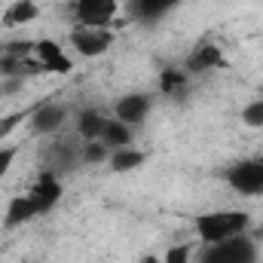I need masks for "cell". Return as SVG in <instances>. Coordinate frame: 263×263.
Masks as SVG:
<instances>
[{
	"mask_svg": "<svg viewBox=\"0 0 263 263\" xmlns=\"http://www.w3.org/2000/svg\"><path fill=\"white\" fill-rule=\"evenodd\" d=\"M248 227H251V214L242 208H217V211H205L193 217V230L202 245L227 242L233 236L248 233Z\"/></svg>",
	"mask_w": 263,
	"mask_h": 263,
	"instance_id": "cell-1",
	"label": "cell"
},
{
	"mask_svg": "<svg viewBox=\"0 0 263 263\" xmlns=\"http://www.w3.org/2000/svg\"><path fill=\"white\" fill-rule=\"evenodd\" d=\"M257 242L242 233V236H233L227 242H214V245H205L202 254H199V263H257Z\"/></svg>",
	"mask_w": 263,
	"mask_h": 263,
	"instance_id": "cell-2",
	"label": "cell"
},
{
	"mask_svg": "<svg viewBox=\"0 0 263 263\" xmlns=\"http://www.w3.org/2000/svg\"><path fill=\"white\" fill-rule=\"evenodd\" d=\"M67 40H70V49L80 59H98L117 43V31L104 28V25H73Z\"/></svg>",
	"mask_w": 263,
	"mask_h": 263,
	"instance_id": "cell-3",
	"label": "cell"
},
{
	"mask_svg": "<svg viewBox=\"0 0 263 263\" xmlns=\"http://www.w3.org/2000/svg\"><path fill=\"white\" fill-rule=\"evenodd\" d=\"M223 181L230 184L233 193L245 199H260L263 196V156H248L233 162L223 172Z\"/></svg>",
	"mask_w": 263,
	"mask_h": 263,
	"instance_id": "cell-4",
	"label": "cell"
},
{
	"mask_svg": "<svg viewBox=\"0 0 263 263\" xmlns=\"http://www.w3.org/2000/svg\"><path fill=\"white\" fill-rule=\"evenodd\" d=\"M46 150H43V159H46V168L55 172L59 178H67L70 172H77V165H83L80 159V138L73 132V138H65L62 132L46 138Z\"/></svg>",
	"mask_w": 263,
	"mask_h": 263,
	"instance_id": "cell-5",
	"label": "cell"
},
{
	"mask_svg": "<svg viewBox=\"0 0 263 263\" xmlns=\"http://www.w3.org/2000/svg\"><path fill=\"white\" fill-rule=\"evenodd\" d=\"M227 65L230 62H227L223 49L214 40H199L196 46L187 52V59H184V70L190 77H202V73H211V70H223Z\"/></svg>",
	"mask_w": 263,
	"mask_h": 263,
	"instance_id": "cell-6",
	"label": "cell"
},
{
	"mask_svg": "<svg viewBox=\"0 0 263 263\" xmlns=\"http://www.w3.org/2000/svg\"><path fill=\"white\" fill-rule=\"evenodd\" d=\"M28 196H31V202L37 205L40 217H43V214H49V211L62 202V196H65V178H59L55 172L43 168V172L37 175L34 187L28 190Z\"/></svg>",
	"mask_w": 263,
	"mask_h": 263,
	"instance_id": "cell-7",
	"label": "cell"
},
{
	"mask_svg": "<svg viewBox=\"0 0 263 263\" xmlns=\"http://www.w3.org/2000/svg\"><path fill=\"white\" fill-rule=\"evenodd\" d=\"M67 117H70V110H67L65 104H40V107H34L31 110V117H28V129L34 138H52V135H59V132H65V123Z\"/></svg>",
	"mask_w": 263,
	"mask_h": 263,
	"instance_id": "cell-8",
	"label": "cell"
},
{
	"mask_svg": "<svg viewBox=\"0 0 263 263\" xmlns=\"http://www.w3.org/2000/svg\"><path fill=\"white\" fill-rule=\"evenodd\" d=\"M70 12H73V25H104V28H110L117 12H120V0H73Z\"/></svg>",
	"mask_w": 263,
	"mask_h": 263,
	"instance_id": "cell-9",
	"label": "cell"
},
{
	"mask_svg": "<svg viewBox=\"0 0 263 263\" xmlns=\"http://www.w3.org/2000/svg\"><path fill=\"white\" fill-rule=\"evenodd\" d=\"M150 110H153V98L147 92H126V95H120L114 101V117L120 123L132 126V129L144 126L147 117H150Z\"/></svg>",
	"mask_w": 263,
	"mask_h": 263,
	"instance_id": "cell-10",
	"label": "cell"
},
{
	"mask_svg": "<svg viewBox=\"0 0 263 263\" xmlns=\"http://www.w3.org/2000/svg\"><path fill=\"white\" fill-rule=\"evenodd\" d=\"M34 62L43 67V73H59V77H67L73 70V59L65 52V46H59L55 40L49 37H40L34 40Z\"/></svg>",
	"mask_w": 263,
	"mask_h": 263,
	"instance_id": "cell-11",
	"label": "cell"
},
{
	"mask_svg": "<svg viewBox=\"0 0 263 263\" xmlns=\"http://www.w3.org/2000/svg\"><path fill=\"white\" fill-rule=\"evenodd\" d=\"M156 86H159V95L175 101V104H184L190 98V89H193L190 73L184 67H162L156 77Z\"/></svg>",
	"mask_w": 263,
	"mask_h": 263,
	"instance_id": "cell-12",
	"label": "cell"
},
{
	"mask_svg": "<svg viewBox=\"0 0 263 263\" xmlns=\"http://www.w3.org/2000/svg\"><path fill=\"white\" fill-rule=\"evenodd\" d=\"M178 3L184 0H129V15L138 25H156L162 22Z\"/></svg>",
	"mask_w": 263,
	"mask_h": 263,
	"instance_id": "cell-13",
	"label": "cell"
},
{
	"mask_svg": "<svg viewBox=\"0 0 263 263\" xmlns=\"http://www.w3.org/2000/svg\"><path fill=\"white\" fill-rule=\"evenodd\" d=\"M37 18H40V3H37V0H12V3L3 9L0 25H3V28H25V25L37 22Z\"/></svg>",
	"mask_w": 263,
	"mask_h": 263,
	"instance_id": "cell-14",
	"label": "cell"
},
{
	"mask_svg": "<svg viewBox=\"0 0 263 263\" xmlns=\"http://www.w3.org/2000/svg\"><path fill=\"white\" fill-rule=\"evenodd\" d=\"M34 217H40V211H37V205L31 202L28 193L25 196H12L9 205H6V214H3V227L6 230H15L22 223H31Z\"/></svg>",
	"mask_w": 263,
	"mask_h": 263,
	"instance_id": "cell-15",
	"label": "cell"
},
{
	"mask_svg": "<svg viewBox=\"0 0 263 263\" xmlns=\"http://www.w3.org/2000/svg\"><path fill=\"white\" fill-rule=\"evenodd\" d=\"M104 123H107L104 110H98V107H83V110L77 114L73 132H77V138H80V141H95V138H101Z\"/></svg>",
	"mask_w": 263,
	"mask_h": 263,
	"instance_id": "cell-16",
	"label": "cell"
},
{
	"mask_svg": "<svg viewBox=\"0 0 263 263\" xmlns=\"http://www.w3.org/2000/svg\"><path fill=\"white\" fill-rule=\"evenodd\" d=\"M147 162V150L141 147H120V150H110V172L114 175H129V172H138L141 165Z\"/></svg>",
	"mask_w": 263,
	"mask_h": 263,
	"instance_id": "cell-17",
	"label": "cell"
},
{
	"mask_svg": "<svg viewBox=\"0 0 263 263\" xmlns=\"http://www.w3.org/2000/svg\"><path fill=\"white\" fill-rule=\"evenodd\" d=\"M101 141L110 147V150H120V147H132V141H135V129L126 126V123H120L117 117H110L107 123H104V132H101Z\"/></svg>",
	"mask_w": 263,
	"mask_h": 263,
	"instance_id": "cell-18",
	"label": "cell"
},
{
	"mask_svg": "<svg viewBox=\"0 0 263 263\" xmlns=\"http://www.w3.org/2000/svg\"><path fill=\"white\" fill-rule=\"evenodd\" d=\"M80 159H83V165H104V162L110 159V147H107L101 138H95V141H80Z\"/></svg>",
	"mask_w": 263,
	"mask_h": 263,
	"instance_id": "cell-19",
	"label": "cell"
},
{
	"mask_svg": "<svg viewBox=\"0 0 263 263\" xmlns=\"http://www.w3.org/2000/svg\"><path fill=\"white\" fill-rule=\"evenodd\" d=\"M31 110H12V114H0V144L12 135V132L22 129V123H28Z\"/></svg>",
	"mask_w": 263,
	"mask_h": 263,
	"instance_id": "cell-20",
	"label": "cell"
},
{
	"mask_svg": "<svg viewBox=\"0 0 263 263\" xmlns=\"http://www.w3.org/2000/svg\"><path fill=\"white\" fill-rule=\"evenodd\" d=\"M242 123H245L248 129H263V95L254 98V101H248V104L242 107Z\"/></svg>",
	"mask_w": 263,
	"mask_h": 263,
	"instance_id": "cell-21",
	"label": "cell"
},
{
	"mask_svg": "<svg viewBox=\"0 0 263 263\" xmlns=\"http://www.w3.org/2000/svg\"><path fill=\"white\" fill-rule=\"evenodd\" d=\"M193 260V245H172L165 254H162V263H190Z\"/></svg>",
	"mask_w": 263,
	"mask_h": 263,
	"instance_id": "cell-22",
	"label": "cell"
},
{
	"mask_svg": "<svg viewBox=\"0 0 263 263\" xmlns=\"http://www.w3.org/2000/svg\"><path fill=\"white\" fill-rule=\"evenodd\" d=\"M15 153H18V147H15V144H0V181H3V175L12 168Z\"/></svg>",
	"mask_w": 263,
	"mask_h": 263,
	"instance_id": "cell-23",
	"label": "cell"
},
{
	"mask_svg": "<svg viewBox=\"0 0 263 263\" xmlns=\"http://www.w3.org/2000/svg\"><path fill=\"white\" fill-rule=\"evenodd\" d=\"M22 89H25V80H0V98L18 95Z\"/></svg>",
	"mask_w": 263,
	"mask_h": 263,
	"instance_id": "cell-24",
	"label": "cell"
},
{
	"mask_svg": "<svg viewBox=\"0 0 263 263\" xmlns=\"http://www.w3.org/2000/svg\"><path fill=\"white\" fill-rule=\"evenodd\" d=\"M141 263H162V257H156V254H144Z\"/></svg>",
	"mask_w": 263,
	"mask_h": 263,
	"instance_id": "cell-25",
	"label": "cell"
},
{
	"mask_svg": "<svg viewBox=\"0 0 263 263\" xmlns=\"http://www.w3.org/2000/svg\"><path fill=\"white\" fill-rule=\"evenodd\" d=\"M257 263H260V260H257Z\"/></svg>",
	"mask_w": 263,
	"mask_h": 263,
	"instance_id": "cell-26",
	"label": "cell"
}]
</instances>
